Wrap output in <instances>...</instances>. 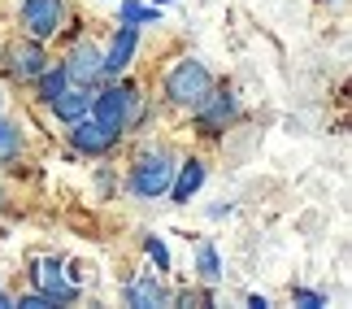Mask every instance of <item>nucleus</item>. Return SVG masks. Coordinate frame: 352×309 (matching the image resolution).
Wrapping results in <instances>:
<instances>
[{"instance_id": "f3484780", "label": "nucleus", "mask_w": 352, "mask_h": 309, "mask_svg": "<svg viewBox=\"0 0 352 309\" xmlns=\"http://www.w3.org/2000/svg\"><path fill=\"white\" fill-rule=\"evenodd\" d=\"M13 153H18V127L0 122V157H13Z\"/></svg>"}, {"instance_id": "20e7f679", "label": "nucleus", "mask_w": 352, "mask_h": 309, "mask_svg": "<svg viewBox=\"0 0 352 309\" xmlns=\"http://www.w3.org/2000/svg\"><path fill=\"white\" fill-rule=\"evenodd\" d=\"M170 179H174V166L166 157H144L131 174V187L140 196H161V192H170Z\"/></svg>"}, {"instance_id": "9b49d317", "label": "nucleus", "mask_w": 352, "mask_h": 309, "mask_svg": "<svg viewBox=\"0 0 352 309\" xmlns=\"http://www.w3.org/2000/svg\"><path fill=\"white\" fill-rule=\"evenodd\" d=\"M48 105H52V114H57L61 122H78V118L91 109V96H87V87H70V92H57Z\"/></svg>"}, {"instance_id": "6ab92c4d", "label": "nucleus", "mask_w": 352, "mask_h": 309, "mask_svg": "<svg viewBox=\"0 0 352 309\" xmlns=\"http://www.w3.org/2000/svg\"><path fill=\"white\" fill-rule=\"evenodd\" d=\"M296 305H305V309H322V297H318V292H296Z\"/></svg>"}, {"instance_id": "39448f33", "label": "nucleus", "mask_w": 352, "mask_h": 309, "mask_svg": "<svg viewBox=\"0 0 352 309\" xmlns=\"http://www.w3.org/2000/svg\"><path fill=\"white\" fill-rule=\"evenodd\" d=\"M235 118V100L231 96H209L196 105V127L205 131V136H218V131H226V122Z\"/></svg>"}, {"instance_id": "ddd939ff", "label": "nucleus", "mask_w": 352, "mask_h": 309, "mask_svg": "<svg viewBox=\"0 0 352 309\" xmlns=\"http://www.w3.org/2000/svg\"><path fill=\"white\" fill-rule=\"evenodd\" d=\"M196 270H200V279H205V284H218V279H222V257H218V248H213V244H200Z\"/></svg>"}, {"instance_id": "423d86ee", "label": "nucleus", "mask_w": 352, "mask_h": 309, "mask_svg": "<svg viewBox=\"0 0 352 309\" xmlns=\"http://www.w3.org/2000/svg\"><path fill=\"white\" fill-rule=\"evenodd\" d=\"M70 127H74V131H70V144H74L78 153H87V157H100V153H109L113 136H109V131H104V127L96 122V118L87 122V114H83V118H78V122H70Z\"/></svg>"}, {"instance_id": "f257e3e1", "label": "nucleus", "mask_w": 352, "mask_h": 309, "mask_svg": "<svg viewBox=\"0 0 352 309\" xmlns=\"http://www.w3.org/2000/svg\"><path fill=\"white\" fill-rule=\"evenodd\" d=\"M209 92H213V78H209V70L200 61H179L170 70V78H166V96L174 105H192V109H196Z\"/></svg>"}, {"instance_id": "0eeeda50", "label": "nucleus", "mask_w": 352, "mask_h": 309, "mask_svg": "<svg viewBox=\"0 0 352 309\" xmlns=\"http://www.w3.org/2000/svg\"><path fill=\"white\" fill-rule=\"evenodd\" d=\"M9 70L18 78H39L48 70V52L39 48V39H31V44H18L9 52Z\"/></svg>"}, {"instance_id": "a211bd4d", "label": "nucleus", "mask_w": 352, "mask_h": 309, "mask_svg": "<svg viewBox=\"0 0 352 309\" xmlns=\"http://www.w3.org/2000/svg\"><path fill=\"white\" fill-rule=\"evenodd\" d=\"M13 305H22V309H48L52 301H48V292H31V297H18Z\"/></svg>"}, {"instance_id": "7ed1b4c3", "label": "nucleus", "mask_w": 352, "mask_h": 309, "mask_svg": "<svg viewBox=\"0 0 352 309\" xmlns=\"http://www.w3.org/2000/svg\"><path fill=\"white\" fill-rule=\"evenodd\" d=\"M65 22L61 0H22V26L31 31V39H52Z\"/></svg>"}, {"instance_id": "6e6552de", "label": "nucleus", "mask_w": 352, "mask_h": 309, "mask_svg": "<svg viewBox=\"0 0 352 309\" xmlns=\"http://www.w3.org/2000/svg\"><path fill=\"white\" fill-rule=\"evenodd\" d=\"M61 70H65V78H74V83H91V78L104 70V57L91 44H83V48H74V57L65 61Z\"/></svg>"}, {"instance_id": "aec40b11", "label": "nucleus", "mask_w": 352, "mask_h": 309, "mask_svg": "<svg viewBox=\"0 0 352 309\" xmlns=\"http://www.w3.org/2000/svg\"><path fill=\"white\" fill-rule=\"evenodd\" d=\"M179 305H209V297H205V292H183Z\"/></svg>"}, {"instance_id": "9d476101", "label": "nucleus", "mask_w": 352, "mask_h": 309, "mask_svg": "<svg viewBox=\"0 0 352 309\" xmlns=\"http://www.w3.org/2000/svg\"><path fill=\"white\" fill-rule=\"evenodd\" d=\"M200 183H205V166L192 157V161H183L179 166V179L170 183V196H174V205H187L196 192H200Z\"/></svg>"}, {"instance_id": "2eb2a0df", "label": "nucleus", "mask_w": 352, "mask_h": 309, "mask_svg": "<svg viewBox=\"0 0 352 309\" xmlns=\"http://www.w3.org/2000/svg\"><path fill=\"white\" fill-rule=\"evenodd\" d=\"M57 92H65V70H61V65H57V70H44V74H39V96L52 100Z\"/></svg>"}, {"instance_id": "1a4fd4ad", "label": "nucleus", "mask_w": 352, "mask_h": 309, "mask_svg": "<svg viewBox=\"0 0 352 309\" xmlns=\"http://www.w3.org/2000/svg\"><path fill=\"white\" fill-rule=\"evenodd\" d=\"M126 305L135 309H157V305H170V288L161 279H135L126 288Z\"/></svg>"}, {"instance_id": "f8f14e48", "label": "nucleus", "mask_w": 352, "mask_h": 309, "mask_svg": "<svg viewBox=\"0 0 352 309\" xmlns=\"http://www.w3.org/2000/svg\"><path fill=\"white\" fill-rule=\"evenodd\" d=\"M131 57H135V26H131V22H122V31L113 35L109 57H104V70H109V74H122V70L131 65Z\"/></svg>"}, {"instance_id": "4468645a", "label": "nucleus", "mask_w": 352, "mask_h": 309, "mask_svg": "<svg viewBox=\"0 0 352 309\" xmlns=\"http://www.w3.org/2000/svg\"><path fill=\"white\" fill-rule=\"evenodd\" d=\"M122 22H131V26H140V22H161V13L135 5V0H122Z\"/></svg>"}, {"instance_id": "f03ea898", "label": "nucleus", "mask_w": 352, "mask_h": 309, "mask_svg": "<svg viewBox=\"0 0 352 309\" xmlns=\"http://www.w3.org/2000/svg\"><path fill=\"white\" fill-rule=\"evenodd\" d=\"M131 105H135V87L122 83V87H109V92H100V96L91 100V118L118 140L122 131L131 127Z\"/></svg>"}, {"instance_id": "dca6fc26", "label": "nucleus", "mask_w": 352, "mask_h": 309, "mask_svg": "<svg viewBox=\"0 0 352 309\" xmlns=\"http://www.w3.org/2000/svg\"><path fill=\"white\" fill-rule=\"evenodd\" d=\"M144 248H148V257L157 262V270H170V253H166V244H161L157 235H148V239H144Z\"/></svg>"}]
</instances>
